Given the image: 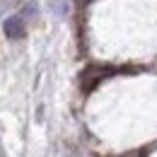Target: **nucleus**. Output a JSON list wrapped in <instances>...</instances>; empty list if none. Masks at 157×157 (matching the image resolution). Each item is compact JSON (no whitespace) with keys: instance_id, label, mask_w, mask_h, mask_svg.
<instances>
[{"instance_id":"f257e3e1","label":"nucleus","mask_w":157,"mask_h":157,"mask_svg":"<svg viewBox=\"0 0 157 157\" xmlns=\"http://www.w3.org/2000/svg\"><path fill=\"white\" fill-rule=\"evenodd\" d=\"M2 32H5L7 39H22L24 36V20H22L20 15L7 17V20L2 22Z\"/></svg>"}]
</instances>
